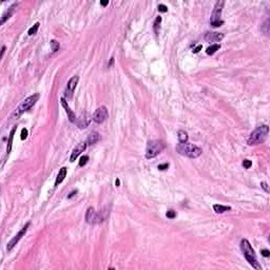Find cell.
<instances>
[{
  "instance_id": "1",
  "label": "cell",
  "mask_w": 270,
  "mask_h": 270,
  "mask_svg": "<svg viewBox=\"0 0 270 270\" xmlns=\"http://www.w3.org/2000/svg\"><path fill=\"white\" fill-rule=\"evenodd\" d=\"M240 246H241V250H242V252H243L245 259L247 260L248 263H249L250 265L254 268V269L261 270L262 267H261V265L259 264V262H257V254H255V252H254L252 246L250 245L249 241L246 240V238H243V240L241 241Z\"/></svg>"
},
{
  "instance_id": "2",
  "label": "cell",
  "mask_w": 270,
  "mask_h": 270,
  "mask_svg": "<svg viewBox=\"0 0 270 270\" xmlns=\"http://www.w3.org/2000/svg\"><path fill=\"white\" fill-rule=\"evenodd\" d=\"M177 152L184 156L190 157V158H198L203 153V150L198 146L190 144L188 141L186 143H179L176 147Z\"/></svg>"
},
{
  "instance_id": "3",
  "label": "cell",
  "mask_w": 270,
  "mask_h": 270,
  "mask_svg": "<svg viewBox=\"0 0 270 270\" xmlns=\"http://www.w3.org/2000/svg\"><path fill=\"white\" fill-rule=\"evenodd\" d=\"M269 133V127L267 125H263L257 127L254 131L251 132L249 138H248V145L249 146H255L263 144L266 141Z\"/></svg>"
},
{
  "instance_id": "4",
  "label": "cell",
  "mask_w": 270,
  "mask_h": 270,
  "mask_svg": "<svg viewBox=\"0 0 270 270\" xmlns=\"http://www.w3.org/2000/svg\"><path fill=\"white\" fill-rule=\"evenodd\" d=\"M38 99H39V94L38 93L34 94V95H31V96H29L27 98H25L24 100H22V101L20 102V104H19L18 107L15 109V111H14L12 117L13 118H19L25 111H27L29 109H31V108H32L33 106H34V104L38 101Z\"/></svg>"
},
{
  "instance_id": "5",
  "label": "cell",
  "mask_w": 270,
  "mask_h": 270,
  "mask_svg": "<svg viewBox=\"0 0 270 270\" xmlns=\"http://www.w3.org/2000/svg\"><path fill=\"white\" fill-rule=\"evenodd\" d=\"M166 148V145L163 141L155 139V141H149L146 148V158L151 159L159 155Z\"/></svg>"
},
{
  "instance_id": "6",
  "label": "cell",
  "mask_w": 270,
  "mask_h": 270,
  "mask_svg": "<svg viewBox=\"0 0 270 270\" xmlns=\"http://www.w3.org/2000/svg\"><path fill=\"white\" fill-rule=\"evenodd\" d=\"M224 4H225L224 0H220V1H216L215 5H214L213 11H212V14H211V18H210V23H211V25L213 27H218L224 23V21L220 19Z\"/></svg>"
},
{
  "instance_id": "7",
  "label": "cell",
  "mask_w": 270,
  "mask_h": 270,
  "mask_svg": "<svg viewBox=\"0 0 270 270\" xmlns=\"http://www.w3.org/2000/svg\"><path fill=\"white\" fill-rule=\"evenodd\" d=\"M106 216H102L101 213H97L93 207H89L86 213V220L88 224H99L104 222Z\"/></svg>"
},
{
  "instance_id": "8",
  "label": "cell",
  "mask_w": 270,
  "mask_h": 270,
  "mask_svg": "<svg viewBox=\"0 0 270 270\" xmlns=\"http://www.w3.org/2000/svg\"><path fill=\"white\" fill-rule=\"evenodd\" d=\"M108 115H109L108 109L104 106H101L95 110L92 118H93V121H95L96 124H102L108 118Z\"/></svg>"
},
{
  "instance_id": "9",
  "label": "cell",
  "mask_w": 270,
  "mask_h": 270,
  "mask_svg": "<svg viewBox=\"0 0 270 270\" xmlns=\"http://www.w3.org/2000/svg\"><path fill=\"white\" fill-rule=\"evenodd\" d=\"M30 225H31V223H27V224L24 225V226H23L22 228H21V230L20 231L18 232V233L16 234V235L14 236L13 238H12L11 241L9 242V244H7V250H12L13 249L14 247H15V245H17V243H18L19 241H20L21 238H22V236L24 235L25 233H27V229H29V227H30Z\"/></svg>"
},
{
  "instance_id": "10",
  "label": "cell",
  "mask_w": 270,
  "mask_h": 270,
  "mask_svg": "<svg viewBox=\"0 0 270 270\" xmlns=\"http://www.w3.org/2000/svg\"><path fill=\"white\" fill-rule=\"evenodd\" d=\"M78 80H79V77L77 75L76 76H73L70 80L68 81L66 87V91H64V98H68V99H71L73 97V93L75 91V88L77 86Z\"/></svg>"
},
{
  "instance_id": "11",
  "label": "cell",
  "mask_w": 270,
  "mask_h": 270,
  "mask_svg": "<svg viewBox=\"0 0 270 270\" xmlns=\"http://www.w3.org/2000/svg\"><path fill=\"white\" fill-rule=\"evenodd\" d=\"M87 144L88 143H80L79 145H77L76 147L74 148V150L72 151V153H71V156H70V161H76V158H77L78 156H79L80 154H81L82 152H84V150H86L87 148Z\"/></svg>"
},
{
  "instance_id": "12",
  "label": "cell",
  "mask_w": 270,
  "mask_h": 270,
  "mask_svg": "<svg viewBox=\"0 0 270 270\" xmlns=\"http://www.w3.org/2000/svg\"><path fill=\"white\" fill-rule=\"evenodd\" d=\"M60 104H61V106L64 107V109L66 110L67 114H68L69 121H70L71 123H76V115H75L74 112H73L72 110H71V108L69 107L68 101L66 100V98H64V97L60 98Z\"/></svg>"
},
{
  "instance_id": "13",
  "label": "cell",
  "mask_w": 270,
  "mask_h": 270,
  "mask_svg": "<svg viewBox=\"0 0 270 270\" xmlns=\"http://www.w3.org/2000/svg\"><path fill=\"white\" fill-rule=\"evenodd\" d=\"M224 38V34L217 32H207L205 34V40L207 42H214V41H220Z\"/></svg>"
},
{
  "instance_id": "14",
  "label": "cell",
  "mask_w": 270,
  "mask_h": 270,
  "mask_svg": "<svg viewBox=\"0 0 270 270\" xmlns=\"http://www.w3.org/2000/svg\"><path fill=\"white\" fill-rule=\"evenodd\" d=\"M17 7H18V3H14V4H12L11 7H10L9 9H7V11H5L4 13L2 14V17H1V21H0V23H1V24H3V23H4L5 21L7 20V19L11 18L12 15L15 13V11H16Z\"/></svg>"
},
{
  "instance_id": "15",
  "label": "cell",
  "mask_w": 270,
  "mask_h": 270,
  "mask_svg": "<svg viewBox=\"0 0 270 270\" xmlns=\"http://www.w3.org/2000/svg\"><path fill=\"white\" fill-rule=\"evenodd\" d=\"M67 172H68V169L66 167H62L60 170H59V173L56 177V180H55V187H57L59 184H61L64 182V179L66 178L67 176Z\"/></svg>"
},
{
  "instance_id": "16",
  "label": "cell",
  "mask_w": 270,
  "mask_h": 270,
  "mask_svg": "<svg viewBox=\"0 0 270 270\" xmlns=\"http://www.w3.org/2000/svg\"><path fill=\"white\" fill-rule=\"evenodd\" d=\"M99 139H100L99 133H98V132H92V133L89 135L87 143H88L89 145H94V144H96L97 141H99Z\"/></svg>"
},
{
  "instance_id": "17",
  "label": "cell",
  "mask_w": 270,
  "mask_h": 270,
  "mask_svg": "<svg viewBox=\"0 0 270 270\" xmlns=\"http://www.w3.org/2000/svg\"><path fill=\"white\" fill-rule=\"evenodd\" d=\"M16 126L12 129L11 133L9 135V141H7V156L10 155L11 153V150H12V145H13V138H14V134H15V131H16Z\"/></svg>"
},
{
  "instance_id": "18",
  "label": "cell",
  "mask_w": 270,
  "mask_h": 270,
  "mask_svg": "<svg viewBox=\"0 0 270 270\" xmlns=\"http://www.w3.org/2000/svg\"><path fill=\"white\" fill-rule=\"evenodd\" d=\"M213 209H214V211H215L216 213H224V212L231 210V207H229V206H223V205L216 204V205H214V206H213Z\"/></svg>"
},
{
  "instance_id": "19",
  "label": "cell",
  "mask_w": 270,
  "mask_h": 270,
  "mask_svg": "<svg viewBox=\"0 0 270 270\" xmlns=\"http://www.w3.org/2000/svg\"><path fill=\"white\" fill-rule=\"evenodd\" d=\"M220 49V44H218V43H214V44H211L210 47H208L206 50V53L208 55H213L214 53L216 52V51H218Z\"/></svg>"
},
{
  "instance_id": "20",
  "label": "cell",
  "mask_w": 270,
  "mask_h": 270,
  "mask_svg": "<svg viewBox=\"0 0 270 270\" xmlns=\"http://www.w3.org/2000/svg\"><path fill=\"white\" fill-rule=\"evenodd\" d=\"M177 136H178L179 143H186V141H188V134L184 130H179L177 132Z\"/></svg>"
},
{
  "instance_id": "21",
  "label": "cell",
  "mask_w": 270,
  "mask_h": 270,
  "mask_svg": "<svg viewBox=\"0 0 270 270\" xmlns=\"http://www.w3.org/2000/svg\"><path fill=\"white\" fill-rule=\"evenodd\" d=\"M39 25H40V24H39V22H36L34 25H33L32 27H30L29 32H27V34H29L30 36H32V35H35V34L37 33V31H38Z\"/></svg>"
},
{
  "instance_id": "22",
  "label": "cell",
  "mask_w": 270,
  "mask_h": 270,
  "mask_svg": "<svg viewBox=\"0 0 270 270\" xmlns=\"http://www.w3.org/2000/svg\"><path fill=\"white\" fill-rule=\"evenodd\" d=\"M60 48V44L57 40H51V49H52L53 53H56Z\"/></svg>"
},
{
  "instance_id": "23",
  "label": "cell",
  "mask_w": 270,
  "mask_h": 270,
  "mask_svg": "<svg viewBox=\"0 0 270 270\" xmlns=\"http://www.w3.org/2000/svg\"><path fill=\"white\" fill-rule=\"evenodd\" d=\"M269 23H270V20L267 19V20L265 21V23L262 25V32H263L265 35H269Z\"/></svg>"
},
{
  "instance_id": "24",
  "label": "cell",
  "mask_w": 270,
  "mask_h": 270,
  "mask_svg": "<svg viewBox=\"0 0 270 270\" xmlns=\"http://www.w3.org/2000/svg\"><path fill=\"white\" fill-rule=\"evenodd\" d=\"M161 16H157L156 19H155L154 21V30H155V32H158V29L159 27H161Z\"/></svg>"
},
{
  "instance_id": "25",
  "label": "cell",
  "mask_w": 270,
  "mask_h": 270,
  "mask_svg": "<svg viewBox=\"0 0 270 270\" xmlns=\"http://www.w3.org/2000/svg\"><path fill=\"white\" fill-rule=\"evenodd\" d=\"M88 161H89V156H88V155H84V156H81V157H80L79 163H78V165H79V167H84V165L88 163Z\"/></svg>"
},
{
  "instance_id": "26",
  "label": "cell",
  "mask_w": 270,
  "mask_h": 270,
  "mask_svg": "<svg viewBox=\"0 0 270 270\" xmlns=\"http://www.w3.org/2000/svg\"><path fill=\"white\" fill-rule=\"evenodd\" d=\"M252 166V161H249V159H244L243 161V167L245 169H249L250 167Z\"/></svg>"
},
{
  "instance_id": "27",
  "label": "cell",
  "mask_w": 270,
  "mask_h": 270,
  "mask_svg": "<svg viewBox=\"0 0 270 270\" xmlns=\"http://www.w3.org/2000/svg\"><path fill=\"white\" fill-rule=\"evenodd\" d=\"M166 216L168 218H174L175 216H176V212H175L174 210H168L166 213Z\"/></svg>"
},
{
  "instance_id": "28",
  "label": "cell",
  "mask_w": 270,
  "mask_h": 270,
  "mask_svg": "<svg viewBox=\"0 0 270 270\" xmlns=\"http://www.w3.org/2000/svg\"><path fill=\"white\" fill-rule=\"evenodd\" d=\"M27 137V130L25 129V128H23L22 130H21V134H20V138L21 141H24L25 138Z\"/></svg>"
},
{
  "instance_id": "29",
  "label": "cell",
  "mask_w": 270,
  "mask_h": 270,
  "mask_svg": "<svg viewBox=\"0 0 270 270\" xmlns=\"http://www.w3.org/2000/svg\"><path fill=\"white\" fill-rule=\"evenodd\" d=\"M158 11L161 12V13H167V12H168V7H167V5H165V4H159Z\"/></svg>"
},
{
  "instance_id": "30",
  "label": "cell",
  "mask_w": 270,
  "mask_h": 270,
  "mask_svg": "<svg viewBox=\"0 0 270 270\" xmlns=\"http://www.w3.org/2000/svg\"><path fill=\"white\" fill-rule=\"evenodd\" d=\"M261 253H262V255H263V257H268L270 255V251L268 249L261 250Z\"/></svg>"
},
{
  "instance_id": "31",
  "label": "cell",
  "mask_w": 270,
  "mask_h": 270,
  "mask_svg": "<svg viewBox=\"0 0 270 270\" xmlns=\"http://www.w3.org/2000/svg\"><path fill=\"white\" fill-rule=\"evenodd\" d=\"M169 168V163H163V165H159L158 166V170H166V169Z\"/></svg>"
},
{
  "instance_id": "32",
  "label": "cell",
  "mask_w": 270,
  "mask_h": 270,
  "mask_svg": "<svg viewBox=\"0 0 270 270\" xmlns=\"http://www.w3.org/2000/svg\"><path fill=\"white\" fill-rule=\"evenodd\" d=\"M202 48H203V46H202V44H198V46L196 47V48H194V49H193V51H192V52H193V53H195V54H196V53H198L200 50H202Z\"/></svg>"
},
{
  "instance_id": "33",
  "label": "cell",
  "mask_w": 270,
  "mask_h": 270,
  "mask_svg": "<svg viewBox=\"0 0 270 270\" xmlns=\"http://www.w3.org/2000/svg\"><path fill=\"white\" fill-rule=\"evenodd\" d=\"M76 193H77V190H74V191H72V192H71L70 194H69V195H68V198H73V196H74L75 194H76Z\"/></svg>"
},
{
  "instance_id": "34",
  "label": "cell",
  "mask_w": 270,
  "mask_h": 270,
  "mask_svg": "<svg viewBox=\"0 0 270 270\" xmlns=\"http://www.w3.org/2000/svg\"><path fill=\"white\" fill-rule=\"evenodd\" d=\"M113 64H114V58H113V57H112V58L110 59L109 64H108V68H111V67L113 66Z\"/></svg>"
},
{
  "instance_id": "35",
  "label": "cell",
  "mask_w": 270,
  "mask_h": 270,
  "mask_svg": "<svg viewBox=\"0 0 270 270\" xmlns=\"http://www.w3.org/2000/svg\"><path fill=\"white\" fill-rule=\"evenodd\" d=\"M261 186L263 187L264 189H265V191H267V192H268V185H267V183H262Z\"/></svg>"
},
{
  "instance_id": "36",
  "label": "cell",
  "mask_w": 270,
  "mask_h": 270,
  "mask_svg": "<svg viewBox=\"0 0 270 270\" xmlns=\"http://www.w3.org/2000/svg\"><path fill=\"white\" fill-rule=\"evenodd\" d=\"M108 3H109V1H101V2H100V4L104 5V7H106V5H108Z\"/></svg>"
},
{
  "instance_id": "37",
  "label": "cell",
  "mask_w": 270,
  "mask_h": 270,
  "mask_svg": "<svg viewBox=\"0 0 270 270\" xmlns=\"http://www.w3.org/2000/svg\"><path fill=\"white\" fill-rule=\"evenodd\" d=\"M5 49H7V48H5V46H3V47H2V51H1V57H2V56H3V54H4Z\"/></svg>"
},
{
  "instance_id": "38",
  "label": "cell",
  "mask_w": 270,
  "mask_h": 270,
  "mask_svg": "<svg viewBox=\"0 0 270 270\" xmlns=\"http://www.w3.org/2000/svg\"><path fill=\"white\" fill-rule=\"evenodd\" d=\"M115 185H116V186H117V187L119 186V185H121V180H119V179H118V178L115 180Z\"/></svg>"
}]
</instances>
